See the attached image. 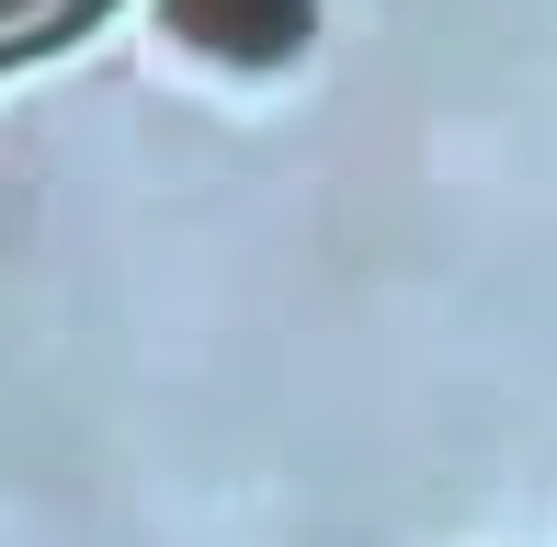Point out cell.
Instances as JSON below:
<instances>
[{"label":"cell","mask_w":557,"mask_h":547,"mask_svg":"<svg viewBox=\"0 0 557 547\" xmlns=\"http://www.w3.org/2000/svg\"><path fill=\"white\" fill-rule=\"evenodd\" d=\"M171 35L227 69H273L319 35V0H171Z\"/></svg>","instance_id":"obj_1"},{"label":"cell","mask_w":557,"mask_h":547,"mask_svg":"<svg viewBox=\"0 0 557 547\" xmlns=\"http://www.w3.org/2000/svg\"><path fill=\"white\" fill-rule=\"evenodd\" d=\"M91 12H103V0H0V58H46V46H69Z\"/></svg>","instance_id":"obj_2"}]
</instances>
